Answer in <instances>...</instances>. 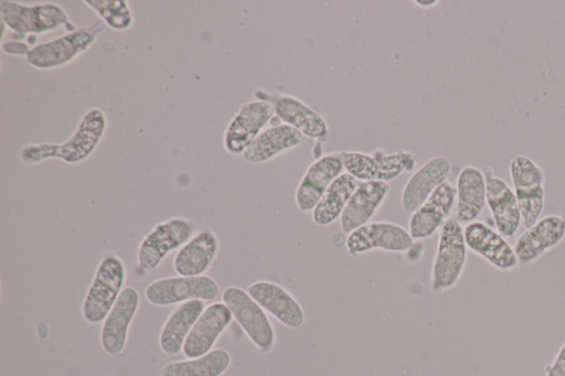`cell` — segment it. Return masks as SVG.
<instances>
[{
    "instance_id": "obj_1",
    "label": "cell",
    "mask_w": 565,
    "mask_h": 376,
    "mask_svg": "<svg viewBox=\"0 0 565 376\" xmlns=\"http://www.w3.org/2000/svg\"><path fill=\"white\" fill-rule=\"evenodd\" d=\"M108 128L106 112L99 107L87 109L71 137L62 143H28L20 151L25 165H35L49 159H58L67 164L86 161L103 141Z\"/></svg>"
},
{
    "instance_id": "obj_2",
    "label": "cell",
    "mask_w": 565,
    "mask_h": 376,
    "mask_svg": "<svg viewBox=\"0 0 565 376\" xmlns=\"http://www.w3.org/2000/svg\"><path fill=\"white\" fill-rule=\"evenodd\" d=\"M0 18L3 26L12 31V40H36L39 35L58 30L72 32L77 29L65 8L56 2L33 4L13 0L0 1Z\"/></svg>"
},
{
    "instance_id": "obj_3",
    "label": "cell",
    "mask_w": 565,
    "mask_h": 376,
    "mask_svg": "<svg viewBox=\"0 0 565 376\" xmlns=\"http://www.w3.org/2000/svg\"><path fill=\"white\" fill-rule=\"evenodd\" d=\"M106 25L96 21L72 32L35 44L26 54L25 62L39 71L63 68L86 53L104 33Z\"/></svg>"
},
{
    "instance_id": "obj_4",
    "label": "cell",
    "mask_w": 565,
    "mask_h": 376,
    "mask_svg": "<svg viewBox=\"0 0 565 376\" xmlns=\"http://www.w3.org/2000/svg\"><path fill=\"white\" fill-rule=\"evenodd\" d=\"M467 256L463 226L457 218L450 217L439 230L429 275L431 292H446L459 282L465 271Z\"/></svg>"
},
{
    "instance_id": "obj_5",
    "label": "cell",
    "mask_w": 565,
    "mask_h": 376,
    "mask_svg": "<svg viewBox=\"0 0 565 376\" xmlns=\"http://www.w3.org/2000/svg\"><path fill=\"white\" fill-rule=\"evenodd\" d=\"M126 273L125 262L116 254H107L100 259L82 303L85 322L99 324L105 321L124 290Z\"/></svg>"
},
{
    "instance_id": "obj_6",
    "label": "cell",
    "mask_w": 565,
    "mask_h": 376,
    "mask_svg": "<svg viewBox=\"0 0 565 376\" xmlns=\"http://www.w3.org/2000/svg\"><path fill=\"white\" fill-rule=\"evenodd\" d=\"M344 171L360 182L379 181L390 182L404 173L417 169L418 158L407 150H397L387 153L382 149L371 152L354 150L340 151Z\"/></svg>"
},
{
    "instance_id": "obj_7",
    "label": "cell",
    "mask_w": 565,
    "mask_h": 376,
    "mask_svg": "<svg viewBox=\"0 0 565 376\" xmlns=\"http://www.w3.org/2000/svg\"><path fill=\"white\" fill-rule=\"evenodd\" d=\"M254 99L269 101L274 105L275 116L284 123L300 131L305 137L315 140L312 157L322 155L321 147L330 137L327 120L300 98L281 93H271L263 88L254 90Z\"/></svg>"
},
{
    "instance_id": "obj_8",
    "label": "cell",
    "mask_w": 565,
    "mask_h": 376,
    "mask_svg": "<svg viewBox=\"0 0 565 376\" xmlns=\"http://www.w3.org/2000/svg\"><path fill=\"white\" fill-rule=\"evenodd\" d=\"M195 224L183 216L157 223L141 239L137 260L141 269L154 271L172 251L179 250L193 235Z\"/></svg>"
},
{
    "instance_id": "obj_9",
    "label": "cell",
    "mask_w": 565,
    "mask_h": 376,
    "mask_svg": "<svg viewBox=\"0 0 565 376\" xmlns=\"http://www.w3.org/2000/svg\"><path fill=\"white\" fill-rule=\"evenodd\" d=\"M509 173L522 224L529 228L540 219L544 210L545 171L530 157L515 154L509 161Z\"/></svg>"
},
{
    "instance_id": "obj_10",
    "label": "cell",
    "mask_w": 565,
    "mask_h": 376,
    "mask_svg": "<svg viewBox=\"0 0 565 376\" xmlns=\"http://www.w3.org/2000/svg\"><path fill=\"white\" fill-rule=\"evenodd\" d=\"M221 296L222 302L230 309L233 319L250 342L264 353L271 352L276 343V332L267 312L239 287H226Z\"/></svg>"
},
{
    "instance_id": "obj_11",
    "label": "cell",
    "mask_w": 565,
    "mask_h": 376,
    "mask_svg": "<svg viewBox=\"0 0 565 376\" xmlns=\"http://www.w3.org/2000/svg\"><path fill=\"white\" fill-rule=\"evenodd\" d=\"M222 293L217 282L209 276H177L161 278L145 290L147 301L157 307H168L190 300L215 301Z\"/></svg>"
},
{
    "instance_id": "obj_12",
    "label": "cell",
    "mask_w": 565,
    "mask_h": 376,
    "mask_svg": "<svg viewBox=\"0 0 565 376\" xmlns=\"http://www.w3.org/2000/svg\"><path fill=\"white\" fill-rule=\"evenodd\" d=\"M348 254L359 257L373 250L388 253L409 251L415 240L405 227L392 222H370L352 233L344 240Z\"/></svg>"
},
{
    "instance_id": "obj_13",
    "label": "cell",
    "mask_w": 565,
    "mask_h": 376,
    "mask_svg": "<svg viewBox=\"0 0 565 376\" xmlns=\"http://www.w3.org/2000/svg\"><path fill=\"white\" fill-rule=\"evenodd\" d=\"M275 116L269 101L253 99L241 105L223 135V147L231 155H242Z\"/></svg>"
},
{
    "instance_id": "obj_14",
    "label": "cell",
    "mask_w": 565,
    "mask_h": 376,
    "mask_svg": "<svg viewBox=\"0 0 565 376\" xmlns=\"http://www.w3.org/2000/svg\"><path fill=\"white\" fill-rule=\"evenodd\" d=\"M468 250L488 261L499 271L518 268L519 260L513 246L495 228L483 221H473L463 226Z\"/></svg>"
},
{
    "instance_id": "obj_15",
    "label": "cell",
    "mask_w": 565,
    "mask_h": 376,
    "mask_svg": "<svg viewBox=\"0 0 565 376\" xmlns=\"http://www.w3.org/2000/svg\"><path fill=\"white\" fill-rule=\"evenodd\" d=\"M565 239V214H548L525 228L513 249L521 265H531Z\"/></svg>"
},
{
    "instance_id": "obj_16",
    "label": "cell",
    "mask_w": 565,
    "mask_h": 376,
    "mask_svg": "<svg viewBox=\"0 0 565 376\" xmlns=\"http://www.w3.org/2000/svg\"><path fill=\"white\" fill-rule=\"evenodd\" d=\"M344 172L340 152H329L316 159L296 189L295 203L298 210L302 213L312 212L332 182Z\"/></svg>"
},
{
    "instance_id": "obj_17",
    "label": "cell",
    "mask_w": 565,
    "mask_h": 376,
    "mask_svg": "<svg viewBox=\"0 0 565 376\" xmlns=\"http://www.w3.org/2000/svg\"><path fill=\"white\" fill-rule=\"evenodd\" d=\"M456 207V187L444 182L428 200L417 208L408 219V233L414 240L431 237L447 219L451 217Z\"/></svg>"
},
{
    "instance_id": "obj_18",
    "label": "cell",
    "mask_w": 565,
    "mask_h": 376,
    "mask_svg": "<svg viewBox=\"0 0 565 376\" xmlns=\"http://www.w3.org/2000/svg\"><path fill=\"white\" fill-rule=\"evenodd\" d=\"M246 291L273 318L282 325L298 329L305 322V311L298 300L281 284L257 280Z\"/></svg>"
},
{
    "instance_id": "obj_19",
    "label": "cell",
    "mask_w": 565,
    "mask_h": 376,
    "mask_svg": "<svg viewBox=\"0 0 565 376\" xmlns=\"http://www.w3.org/2000/svg\"><path fill=\"white\" fill-rule=\"evenodd\" d=\"M450 170L448 158L435 155L413 171L402 191L401 203L404 212L411 215L419 208L446 182Z\"/></svg>"
},
{
    "instance_id": "obj_20",
    "label": "cell",
    "mask_w": 565,
    "mask_h": 376,
    "mask_svg": "<svg viewBox=\"0 0 565 376\" xmlns=\"http://www.w3.org/2000/svg\"><path fill=\"white\" fill-rule=\"evenodd\" d=\"M139 307V292L132 287H126L109 311L100 330V345L111 355H120L127 343L130 324Z\"/></svg>"
},
{
    "instance_id": "obj_21",
    "label": "cell",
    "mask_w": 565,
    "mask_h": 376,
    "mask_svg": "<svg viewBox=\"0 0 565 376\" xmlns=\"http://www.w3.org/2000/svg\"><path fill=\"white\" fill-rule=\"evenodd\" d=\"M232 320V313L224 302L206 307L185 339L182 348L184 356L195 358L212 351Z\"/></svg>"
},
{
    "instance_id": "obj_22",
    "label": "cell",
    "mask_w": 565,
    "mask_h": 376,
    "mask_svg": "<svg viewBox=\"0 0 565 376\" xmlns=\"http://www.w3.org/2000/svg\"><path fill=\"white\" fill-rule=\"evenodd\" d=\"M387 182H360L340 216V228L345 235L371 222L390 193Z\"/></svg>"
},
{
    "instance_id": "obj_23",
    "label": "cell",
    "mask_w": 565,
    "mask_h": 376,
    "mask_svg": "<svg viewBox=\"0 0 565 376\" xmlns=\"http://www.w3.org/2000/svg\"><path fill=\"white\" fill-rule=\"evenodd\" d=\"M303 139L305 136L294 127L271 118L269 127L255 138L242 157L248 163L262 164L298 148Z\"/></svg>"
},
{
    "instance_id": "obj_24",
    "label": "cell",
    "mask_w": 565,
    "mask_h": 376,
    "mask_svg": "<svg viewBox=\"0 0 565 376\" xmlns=\"http://www.w3.org/2000/svg\"><path fill=\"white\" fill-rule=\"evenodd\" d=\"M486 204L492 216L495 229L505 238L519 230L522 218L513 189L502 178L486 173Z\"/></svg>"
},
{
    "instance_id": "obj_25",
    "label": "cell",
    "mask_w": 565,
    "mask_h": 376,
    "mask_svg": "<svg viewBox=\"0 0 565 376\" xmlns=\"http://www.w3.org/2000/svg\"><path fill=\"white\" fill-rule=\"evenodd\" d=\"M220 251V240L212 229L195 233L175 254L173 270L179 276H203Z\"/></svg>"
},
{
    "instance_id": "obj_26",
    "label": "cell",
    "mask_w": 565,
    "mask_h": 376,
    "mask_svg": "<svg viewBox=\"0 0 565 376\" xmlns=\"http://www.w3.org/2000/svg\"><path fill=\"white\" fill-rule=\"evenodd\" d=\"M455 187L457 219L465 225L476 221L486 205V174L475 165H465L457 175Z\"/></svg>"
},
{
    "instance_id": "obj_27",
    "label": "cell",
    "mask_w": 565,
    "mask_h": 376,
    "mask_svg": "<svg viewBox=\"0 0 565 376\" xmlns=\"http://www.w3.org/2000/svg\"><path fill=\"white\" fill-rule=\"evenodd\" d=\"M204 310V301L190 300L170 313L159 334V346L166 355L174 356L182 351L188 334Z\"/></svg>"
},
{
    "instance_id": "obj_28",
    "label": "cell",
    "mask_w": 565,
    "mask_h": 376,
    "mask_svg": "<svg viewBox=\"0 0 565 376\" xmlns=\"http://www.w3.org/2000/svg\"><path fill=\"white\" fill-rule=\"evenodd\" d=\"M359 183V180L347 172L339 175L312 210L313 223L317 226L326 227L340 219Z\"/></svg>"
},
{
    "instance_id": "obj_29",
    "label": "cell",
    "mask_w": 565,
    "mask_h": 376,
    "mask_svg": "<svg viewBox=\"0 0 565 376\" xmlns=\"http://www.w3.org/2000/svg\"><path fill=\"white\" fill-rule=\"evenodd\" d=\"M230 365V353L224 348H213L195 358L166 363L161 367V376H222Z\"/></svg>"
},
{
    "instance_id": "obj_30",
    "label": "cell",
    "mask_w": 565,
    "mask_h": 376,
    "mask_svg": "<svg viewBox=\"0 0 565 376\" xmlns=\"http://www.w3.org/2000/svg\"><path fill=\"white\" fill-rule=\"evenodd\" d=\"M83 2L113 31L126 32L134 25V12L127 0H84Z\"/></svg>"
},
{
    "instance_id": "obj_31",
    "label": "cell",
    "mask_w": 565,
    "mask_h": 376,
    "mask_svg": "<svg viewBox=\"0 0 565 376\" xmlns=\"http://www.w3.org/2000/svg\"><path fill=\"white\" fill-rule=\"evenodd\" d=\"M545 376H565V343L559 347L554 361L546 366Z\"/></svg>"
},
{
    "instance_id": "obj_32",
    "label": "cell",
    "mask_w": 565,
    "mask_h": 376,
    "mask_svg": "<svg viewBox=\"0 0 565 376\" xmlns=\"http://www.w3.org/2000/svg\"><path fill=\"white\" fill-rule=\"evenodd\" d=\"M30 50V45L23 41L10 40L2 43V51L8 55L25 57Z\"/></svg>"
},
{
    "instance_id": "obj_33",
    "label": "cell",
    "mask_w": 565,
    "mask_h": 376,
    "mask_svg": "<svg viewBox=\"0 0 565 376\" xmlns=\"http://www.w3.org/2000/svg\"><path fill=\"white\" fill-rule=\"evenodd\" d=\"M414 3L417 4V7L428 9V8H433L436 4H438V1H436V0H434V1H414Z\"/></svg>"
}]
</instances>
